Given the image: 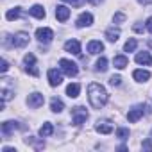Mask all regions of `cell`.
<instances>
[{"mask_svg": "<svg viewBox=\"0 0 152 152\" xmlns=\"http://www.w3.org/2000/svg\"><path fill=\"white\" fill-rule=\"evenodd\" d=\"M20 15H22V11H20V7H13V9H9V11L6 13V18H7L9 22H13V20H16V18H20Z\"/></svg>", "mask_w": 152, "mask_h": 152, "instance_id": "24", "label": "cell"}, {"mask_svg": "<svg viewBox=\"0 0 152 152\" xmlns=\"http://www.w3.org/2000/svg\"><path fill=\"white\" fill-rule=\"evenodd\" d=\"M16 129H22V125H20L18 122H11V120H9V122H4V124H2V134H4V136H9V134L15 132Z\"/></svg>", "mask_w": 152, "mask_h": 152, "instance_id": "12", "label": "cell"}, {"mask_svg": "<svg viewBox=\"0 0 152 152\" xmlns=\"http://www.w3.org/2000/svg\"><path fill=\"white\" fill-rule=\"evenodd\" d=\"M127 63H129V59H127L124 54H120V56H115V59H113V64H115L118 70H124V68L127 66Z\"/></svg>", "mask_w": 152, "mask_h": 152, "instance_id": "20", "label": "cell"}, {"mask_svg": "<svg viewBox=\"0 0 152 152\" xmlns=\"http://www.w3.org/2000/svg\"><path fill=\"white\" fill-rule=\"evenodd\" d=\"M79 93H81V84L72 83V84H68V86H66V95H68L70 99H77V97H79Z\"/></svg>", "mask_w": 152, "mask_h": 152, "instance_id": "16", "label": "cell"}, {"mask_svg": "<svg viewBox=\"0 0 152 152\" xmlns=\"http://www.w3.org/2000/svg\"><path fill=\"white\" fill-rule=\"evenodd\" d=\"M106 38H107V41L115 43V41H118V38H120V31L115 29V27H111V29L106 31Z\"/></svg>", "mask_w": 152, "mask_h": 152, "instance_id": "22", "label": "cell"}, {"mask_svg": "<svg viewBox=\"0 0 152 152\" xmlns=\"http://www.w3.org/2000/svg\"><path fill=\"white\" fill-rule=\"evenodd\" d=\"M36 38H38V41H39V43L47 45V43H50V41L54 39V31H52V29H48V27H41V29H38V31H36Z\"/></svg>", "mask_w": 152, "mask_h": 152, "instance_id": "3", "label": "cell"}, {"mask_svg": "<svg viewBox=\"0 0 152 152\" xmlns=\"http://www.w3.org/2000/svg\"><path fill=\"white\" fill-rule=\"evenodd\" d=\"M95 70H97V72H106V70H107V59H106V57H100V59L95 63Z\"/></svg>", "mask_w": 152, "mask_h": 152, "instance_id": "26", "label": "cell"}, {"mask_svg": "<svg viewBox=\"0 0 152 152\" xmlns=\"http://www.w3.org/2000/svg\"><path fill=\"white\" fill-rule=\"evenodd\" d=\"M0 70H2V73H6V72L9 70V63H7L6 59H2V66H0Z\"/></svg>", "mask_w": 152, "mask_h": 152, "instance_id": "32", "label": "cell"}, {"mask_svg": "<svg viewBox=\"0 0 152 152\" xmlns=\"http://www.w3.org/2000/svg\"><path fill=\"white\" fill-rule=\"evenodd\" d=\"M122 22H125V15L124 13H116L115 15V23H122Z\"/></svg>", "mask_w": 152, "mask_h": 152, "instance_id": "31", "label": "cell"}, {"mask_svg": "<svg viewBox=\"0 0 152 152\" xmlns=\"http://www.w3.org/2000/svg\"><path fill=\"white\" fill-rule=\"evenodd\" d=\"M134 31H136V32H141V31H143V27H141L140 23H136V25H134Z\"/></svg>", "mask_w": 152, "mask_h": 152, "instance_id": "35", "label": "cell"}, {"mask_svg": "<svg viewBox=\"0 0 152 152\" xmlns=\"http://www.w3.org/2000/svg\"><path fill=\"white\" fill-rule=\"evenodd\" d=\"M138 2H140V4H143V6H145V4H147V2H148V0H138Z\"/></svg>", "mask_w": 152, "mask_h": 152, "instance_id": "37", "label": "cell"}, {"mask_svg": "<svg viewBox=\"0 0 152 152\" xmlns=\"http://www.w3.org/2000/svg\"><path fill=\"white\" fill-rule=\"evenodd\" d=\"M25 141H27V143H31L36 150H39V148H43V147H45V141H36V140H34V138H31V136H29Z\"/></svg>", "mask_w": 152, "mask_h": 152, "instance_id": "28", "label": "cell"}, {"mask_svg": "<svg viewBox=\"0 0 152 152\" xmlns=\"http://www.w3.org/2000/svg\"><path fill=\"white\" fill-rule=\"evenodd\" d=\"M102 50H104V43H102V41L93 39V41H90V43H88V52H90V54H93V56H95V54H100Z\"/></svg>", "mask_w": 152, "mask_h": 152, "instance_id": "17", "label": "cell"}, {"mask_svg": "<svg viewBox=\"0 0 152 152\" xmlns=\"http://www.w3.org/2000/svg\"><path fill=\"white\" fill-rule=\"evenodd\" d=\"M59 66H61V70H63L66 75H70V77L77 75V72H79L77 64H75L73 61H70V59H61V61H59Z\"/></svg>", "mask_w": 152, "mask_h": 152, "instance_id": "4", "label": "cell"}, {"mask_svg": "<svg viewBox=\"0 0 152 152\" xmlns=\"http://www.w3.org/2000/svg\"><path fill=\"white\" fill-rule=\"evenodd\" d=\"M136 63L138 64H143V66H148L152 63V57H150L148 52H138L136 54Z\"/></svg>", "mask_w": 152, "mask_h": 152, "instance_id": "18", "label": "cell"}, {"mask_svg": "<svg viewBox=\"0 0 152 152\" xmlns=\"http://www.w3.org/2000/svg\"><path fill=\"white\" fill-rule=\"evenodd\" d=\"M95 129L100 134H109V132H113V124L109 120H99L97 125H95Z\"/></svg>", "mask_w": 152, "mask_h": 152, "instance_id": "11", "label": "cell"}, {"mask_svg": "<svg viewBox=\"0 0 152 152\" xmlns=\"http://www.w3.org/2000/svg\"><path fill=\"white\" fill-rule=\"evenodd\" d=\"M147 31H148V32L152 34V16H150L148 20H147Z\"/></svg>", "mask_w": 152, "mask_h": 152, "instance_id": "34", "label": "cell"}, {"mask_svg": "<svg viewBox=\"0 0 152 152\" xmlns=\"http://www.w3.org/2000/svg\"><path fill=\"white\" fill-rule=\"evenodd\" d=\"M23 63H25V70H27L31 75L38 77V75H39V70H38V66H36V57H34V54H27V56L23 57Z\"/></svg>", "mask_w": 152, "mask_h": 152, "instance_id": "5", "label": "cell"}, {"mask_svg": "<svg viewBox=\"0 0 152 152\" xmlns=\"http://www.w3.org/2000/svg\"><path fill=\"white\" fill-rule=\"evenodd\" d=\"M29 43V34L27 32H16L15 36H11V45L20 48V47H25Z\"/></svg>", "mask_w": 152, "mask_h": 152, "instance_id": "7", "label": "cell"}, {"mask_svg": "<svg viewBox=\"0 0 152 152\" xmlns=\"http://www.w3.org/2000/svg\"><path fill=\"white\" fill-rule=\"evenodd\" d=\"M50 109H52L54 113H61V111L64 109L63 100H61V99H57V97H54V99L50 100Z\"/></svg>", "mask_w": 152, "mask_h": 152, "instance_id": "21", "label": "cell"}, {"mask_svg": "<svg viewBox=\"0 0 152 152\" xmlns=\"http://www.w3.org/2000/svg\"><path fill=\"white\" fill-rule=\"evenodd\" d=\"M132 77H134L138 83H147V81L150 79V72H147V70H134Z\"/></svg>", "mask_w": 152, "mask_h": 152, "instance_id": "19", "label": "cell"}, {"mask_svg": "<svg viewBox=\"0 0 152 152\" xmlns=\"http://www.w3.org/2000/svg\"><path fill=\"white\" fill-rule=\"evenodd\" d=\"M64 50L70 52V54H73V56H81V43L77 39H68L64 43Z\"/></svg>", "mask_w": 152, "mask_h": 152, "instance_id": "8", "label": "cell"}, {"mask_svg": "<svg viewBox=\"0 0 152 152\" xmlns=\"http://www.w3.org/2000/svg\"><path fill=\"white\" fill-rule=\"evenodd\" d=\"M148 45H150V47H152V41H150V43H148Z\"/></svg>", "mask_w": 152, "mask_h": 152, "instance_id": "38", "label": "cell"}, {"mask_svg": "<svg viewBox=\"0 0 152 152\" xmlns=\"http://www.w3.org/2000/svg\"><path fill=\"white\" fill-rule=\"evenodd\" d=\"M88 2H90V4H93V6H99L102 0H88Z\"/></svg>", "mask_w": 152, "mask_h": 152, "instance_id": "36", "label": "cell"}, {"mask_svg": "<svg viewBox=\"0 0 152 152\" xmlns=\"http://www.w3.org/2000/svg\"><path fill=\"white\" fill-rule=\"evenodd\" d=\"M48 83H50V86H59L61 83H63V75H61V72H57L56 68H50L48 70Z\"/></svg>", "mask_w": 152, "mask_h": 152, "instance_id": "9", "label": "cell"}, {"mask_svg": "<svg viewBox=\"0 0 152 152\" xmlns=\"http://www.w3.org/2000/svg\"><path fill=\"white\" fill-rule=\"evenodd\" d=\"M93 23V16L90 15V13H83L79 18H77V27L79 29H83V27H90Z\"/></svg>", "mask_w": 152, "mask_h": 152, "instance_id": "14", "label": "cell"}, {"mask_svg": "<svg viewBox=\"0 0 152 152\" xmlns=\"http://www.w3.org/2000/svg\"><path fill=\"white\" fill-rule=\"evenodd\" d=\"M145 109H147V107H145L143 104L134 106L132 109H129V113H127V120H129V122H132V124H134V122H138V120L145 115Z\"/></svg>", "mask_w": 152, "mask_h": 152, "instance_id": "6", "label": "cell"}, {"mask_svg": "<svg viewBox=\"0 0 152 152\" xmlns=\"http://www.w3.org/2000/svg\"><path fill=\"white\" fill-rule=\"evenodd\" d=\"M54 132V125L50 124V122H47V124H43L41 127H39V136L41 138H47V136H50Z\"/></svg>", "mask_w": 152, "mask_h": 152, "instance_id": "23", "label": "cell"}, {"mask_svg": "<svg viewBox=\"0 0 152 152\" xmlns=\"http://www.w3.org/2000/svg\"><path fill=\"white\" fill-rule=\"evenodd\" d=\"M88 99H90L91 107L100 109V107L106 106L109 95H107V91H106V88H104L102 84H99V83H91V84L88 86Z\"/></svg>", "mask_w": 152, "mask_h": 152, "instance_id": "1", "label": "cell"}, {"mask_svg": "<svg viewBox=\"0 0 152 152\" xmlns=\"http://www.w3.org/2000/svg\"><path fill=\"white\" fill-rule=\"evenodd\" d=\"M43 102H45V97H43L41 93H32V95H29V99H27V104H29L31 107H34V109L41 107Z\"/></svg>", "mask_w": 152, "mask_h": 152, "instance_id": "10", "label": "cell"}, {"mask_svg": "<svg viewBox=\"0 0 152 152\" xmlns=\"http://www.w3.org/2000/svg\"><path fill=\"white\" fill-rule=\"evenodd\" d=\"M141 147H143L145 150H152V143H150V140H145V141L141 143Z\"/></svg>", "mask_w": 152, "mask_h": 152, "instance_id": "33", "label": "cell"}, {"mask_svg": "<svg viewBox=\"0 0 152 152\" xmlns=\"http://www.w3.org/2000/svg\"><path fill=\"white\" fill-rule=\"evenodd\" d=\"M116 138H120V140H127V138H129V129H125V127H118V129H116Z\"/></svg>", "mask_w": 152, "mask_h": 152, "instance_id": "27", "label": "cell"}, {"mask_svg": "<svg viewBox=\"0 0 152 152\" xmlns=\"http://www.w3.org/2000/svg\"><path fill=\"white\" fill-rule=\"evenodd\" d=\"M56 18H57L59 22H66V20L70 18V9H68L66 6H57V7H56Z\"/></svg>", "mask_w": 152, "mask_h": 152, "instance_id": "13", "label": "cell"}, {"mask_svg": "<svg viewBox=\"0 0 152 152\" xmlns=\"http://www.w3.org/2000/svg\"><path fill=\"white\" fill-rule=\"evenodd\" d=\"M109 84L111 86H120L122 84V77H120V75H113V77L109 79Z\"/></svg>", "mask_w": 152, "mask_h": 152, "instance_id": "30", "label": "cell"}, {"mask_svg": "<svg viewBox=\"0 0 152 152\" xmlns=\"http://www.w3.org/2000/svg\"><path fill=\"white\" fill-rule=\"evenodd\" d=\"M86 120H88V111H86V107L77 106V107L72 109V122H73V125H83Z\"/></svg>", "mask_w": 152, "mask_h": 152, "instance_id": "2", "label": "cell"}, {"mask_svg": "<svg viewBox=\"0 0 152 152\" xmlns=\"http://www.w3.org/2000/svg\"><path fill=\"white\" fill-rule=\"evenodd\" d=\"M136 47H138V41H136L134 38H131V39H127V41H125L124 50H125V52H134V50H136Z\"/></svg>", "mask_w": 152, "mask_h": 152, "instance_id": "25", "label": "cell"}, {"mask_svg": "<svg viewBox=\"0 0 152 152\" xmlns=\"http://www.w3.org/2000/svg\"><path fill=\"white\" fill-rule=\"evenodd\" d=\"M63 2H66V4H70V6H73V7H81L86 0H63Z\"/></svg>", "mask_w": 152, "mask_h": 152, "instance_id": "29", "label": "cell"}, {"mask_svg": "<svg viewBox=\"0 0 152 152\" xmlns=\"http://www.w3.org/2000/svg\"><path fill=\"white\" fill-rule=\"evenodd\" d=\"M29 15H31V16H34V18H38V20H43V18L47 16V13H45L43 6H39V4L32 6V7L29 9Z\"/></svg>", "mask_w": 152, "mask_h": 152, "instance_id": "15", "label": "cell"}]
</instances>
